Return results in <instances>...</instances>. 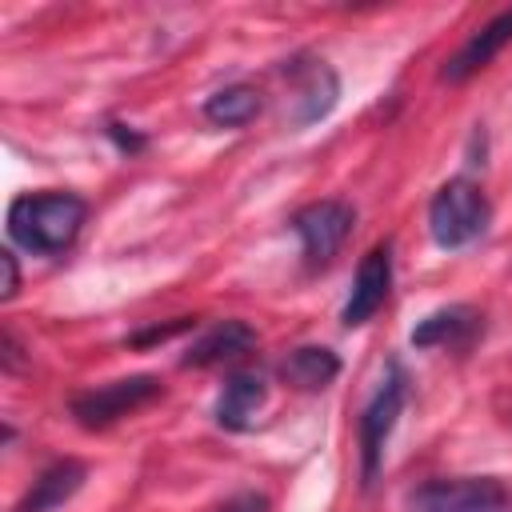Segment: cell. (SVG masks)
Returning a JSON list of instances; mask_svg holds the SVG:
<instances>
[{
	"label": "cell",
	"mask_w": 512,
	"mask_h": 512,
	"mask_svg": "<svg viewBox=\"0 0 512 512\" xmlns=\"http://www.w3.org/2000/svg\"><path fill=\"white\" fill-rule=\"evenodd\" d=\"M260 108L264 100L252 84H228L204 100V120H212L216 128H244L260 116Z\"/></svg>",
	"instance_id": "obj_15"
},
{
	"label": "cell",
	"mask_w": 512,
	"mask_h": 512,
	"mask_svg": "<svg viewBox=\"0 0 512 512\" xmlns=\"http://www.w3.org/2000/svg\"><path fill=\"white\" fill-rule=\"evenodd\" d=\"M404 392H408V380H404V368L392 360L388 364V376L380 380V388L372 392V400L364 404L360 412V484L368 488L380 472V460H384V444L396 428V416L404 408Z\"/></svg>",
	"instance_id": "obj_4"
},
{
	"label": "cell",
	"mask_w": 512,
	"mask_h": 512,
	"mask_svg": "<svg viewBox=\"0 0 512 512\" xmlns=\"http://www.w3.org/2000/svg\"><path fill=\"white\" fill-rule=\"evenodd\" d=\"M84 220H88V204L76 192H36V196H16L8 204V236L36 256L68 252Z\"/></svg>",
	"instance_id": "obj_1"
},
{
	"label": "cell",
	"mask_w": 512,
	"mask_h": 512,
	"mask_svg": "<svg viewBox=\"0 0 512 512\" xmlns=\"http://www.w3.org/2000/svg\"><path fill=\"white\" fill-rule=\"evenodd\" d=\"M108 136H112V144H116L120 152H128V156L144 152V144H148L136 128H128V124H120V120H112V124H108Z\"/></svg>",
	"instance_id": "obj_17"
},
{
	"label": "cell",
	"mask_w": 512,
	"mask_h": 512,
	"mask_svg": "<svg viewBox=\"0 0 512 512\" xmlns=\"http://www.w3.org/2000/svg\"><path fill=\"white\" fill-rule=\"evenodd\" d=\"M160 396H164L160 376L140 372V376L108 380L100 388H88V392L72 396V416H76L80 428H108L120 416H128V412H136V408H144V404H152Z\"/></svg>",
	"instance_id": "obj_6"
},
{
	"label": "cell",
	"mask_w": 512,
	"mask_h": 512,
	"mask_svg": "<svg viewBox=\"0 0 512 512\" xmlns=\"http://www.w3.org/2000/svg\"><path fill=\"white\" fill-rule=\"evenodd\" d=\"M264 508H268V500H264V496H256V492H244V496H236V500L220 504V512H264Z\"/></svg>",
	"instance_id": "obj_20"
},
{
	"label": "cell",
	"mask_w": 512,
	"mask_h": 512,
	"mask_svg": "<svg viewBox=\"0 0 512 512\" xmlns=\"http://www.w3.org/2000/svg\"><path fill=\"white\" fill-rule=\"evenodd\" d=\"M264 396H268V384H264L260 372H232L224 380L220 400H216V424L228 428V432L252 428V416L260 412Z\"/></svg>",
	"instance_id": "obj_11"
},
{
	"label": "cell",
	"mask_w": 512,
	"mask_h": 512,
	"mask_svg": "<svg viewBox=\"0 0 512 512\" xmlns=\"http://www.w3.org/2000/svg\"><path fill=\"white\" fill-rule=\"evenodd\" d=\"M284 80H288V120L296 128L324 120L340 100V76L320 56L300 52V56L284 60Z\"/></svg>",
	"instance_id": "obj_5"
},
{
	"label": "cell",
	"mask_w": 512,
	"mask_h": 512,
	"mask_svg": "<svg viewBox=\"0 0 512 512\" xmlns=\"http://www.w3.org/2000/svg\"><path fill=\"white\" fill-rule=\"evenodd\" d=\"M388 288H392V244H372L356 268V280H352V292L344 300V328H356V324H368L380 304L388 300Z\"/></svg>",
	"instance_id": "obj_8"
},
{
	"label": "cell",
	"mask_w": 512,
	"mask_h": 512,
	"mask_svg": "<svg viewBox=\"0 0 512 512\" xmlns=\"http://www.w3.org/2000/svg\"><path fill=\"white\" fill-rule=\"evenodd\" d=\"M404 512H512V492L496 476H432L404 492Z\"/></svg>",
	"instance_id": "obj_2"
},
{
	"label": "cell",
	"mask_w": 512,
	"mask_h": 512,
	"mask_svg": "<svg viewBox=\"0 0 512 512\" xmlns=\"http://www.w3.org/2000/svg\"><path fill=\"white\" fill-rule=\"evenodd\" d=\"M0 348H4V352H0V364H4V372H24V364H28V360L20 356L24 348L16 344V336H12L8 328H4V336H0Z\"/></svg>",
	"instance_id": "obj_19"
},
{
	"label": "cell",
	"mask_w": 512,
	"mask_h": 512,
	"mask_svg": "<svg viewBox=\"0 0 512 512\" xmlns=\"http://www.w3.org/2000/svg\"><path fill=\"white\" fill-rule=\"evenodd\" d=\"M356 212L344 200H312L304 208L292 212V232L304 244V260L308 268H324L336 260V252L344 248V240L352 236Z\"/></svg>",
	"instance_id": "obj_7"
},
{
	"label": "cell",
	"mask_w": 512,
	"mask_h": 512,
	"mask_svg": "<svg viewBox=\"0 0 512 512\" xmlns=\"http://www.w3.org/2000/svg\"><path fill=\"white\" fill-rule=\"evenodd\" d=\"M84 476H88V468L80 460H72V456L68 460H56V464H48L32 480V488L20 496V504L12 512H56L64 500H72L80 492Z\"/></svg>",
	"instance_id": "obj_10"
},
{
	"label": "cell",
	"mask_w": 512,
	"mask_h": 512,
	"mask_svg": "<svg viewBox=\"0 0 512 512\" xmlns=\"http://www.w3.org/2000/svg\"><path fill=\"white\" fill-rule=\"evenodd\" d=\"M508 44H512V8L496 12L484 28H476V32L456 48V56L440 68V80H448V84H464L468 76H476L480 68H488Z\"/></svg>",
	"instance_id": "obj_9"
},
{
	"label": "cell",
	"mask_w": 512,
	"mask_h": 512,
	"mask_svg": "<svg viewBox=\"0 0 512 512\" xmlns=\"http://www.w3.org/2000/svg\"><path fill=\"white\" fill-rule=\"evenodd\" d=\"M0 268H4V284H0V300H12L20 288V268H16V252H0Z\"/></svg>",
	"instance_id": "obj_18"
},
{
	"label": "cell",
	"mask_w": 512,
	"mask_h": 512,
	"mask_svg": "<svg viewBox=\"0 0 512 512\" xmlns=\"http://www.w3.org/2000/svg\"><path fill=\"white\" fill-rule=\"evenodd\" d=\"M492 220V204L480 192V184L456 176L448 184L436 188L432 204H428V232L440 248H464L472 244Z\"/></svg>",
	"instance_id": "obj_3"
},
{
	"label": "cell",
	"mask_w": 512,
	"mask_h": 512,
	"mask_svg": "<svg viewBox=\"0 0 512 512\" xmlns=\"http://www.w3.org/2000/svg\"><path fill=\"white\" fill-rule=\"evenodd\" d=\"M192 324H196V316H176L172 324H156V328H144V332H136V336H132V344H136V348H144V344H164V340H172V336L188 332Z\"/></svg>",
	"instance_id": "obj_16"
},
{
	"label": "cell",
	"mask_w": 512,
	"mask_h": 512,
	"mask_svg": "<svg viewBox=\"0 0 512 512\" xmlns=\"http://www.w3.org/2000/svg\"><path fill=\"white\" fill-rule=\"evenodd\" d=\"M256 344V332L244 324V320H220L216 328H208L188 352H184V368H212V364H224V360H236L244 356L248 348Z\"/></svg>",
	"instance_id": "obj_12"
},
{
	"label": "cell",
	"mask_w": 512,
	"mask_h": 512,
	"mask_svg": "<svg viewBox=\"0 0 512 512\" xmlns=\"http://www.w3.org/2000/svg\"><path fill=\"white\" fill-rule=\"evenodd\" d=\"M480 328V312L472 304H448L428 312L416 328H412V348H448V344H464L472 332Z\"/></svg>",
	"instance_id": "obj_13"
},
{
	"label": "cell",
	"mask_w": 512,
	"mask_h": 512,
	"mask_svg": "<svg viewBox=\"0 0 512 512\" xmlns=\"http://www.w3.org/2000/svg\"><path fill=\"white\" fill-rule=\"evenodd\" d=\"M280 376L300 392H320L340 376V356L324 344H304L280 360Z\"/></svg>",
	"instance_id": "obj_14"
}]
</instances>
